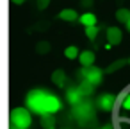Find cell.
<instances>
[{
	"mask_svg": "<svg viewBox=\"0 0 130 129\" xmlns=\"http://www.w3.org/2000/svg\"><path fill=\"white\" fill-rule=\"evenodd\" d=\"M25 108L32 111V115L46 116L55 115L62 108V100L59 95L45 90V88H34L25 95Z\"/></svg>",
	"mask_w": 130,
	"mask_h": 129,
	"instance_id": "obj_1",
	"label": "cell"
},
{
	"mask_svg": "<svg viewBox=\"0 0 130 129\" xmlns=\"http://www.w3.org/2000/svg\"><path fill=\"white\" fill-rule=\"evenodd\" d=\"M9 120H11V125H14V127L30 129L34 118H32V111H30L29 108H14V109L11 111Z\"/></svg>",
	"mask_w": 130,
	"mask_h": 129,
	"instance_id": "obj_2",
	"label": "cell"
},
{
	"mask_svg": "<svg viewBox=\"0 0 130 129\" xmlns=\"http://www.w3.org/2000/svg\"><path fill=\"white\" fill-rule=\"evenodd\" d=\"M80 77H82V81H86V83H89L91 86H100L102 84V81H103V70L102 68H98V66H82V70H80Z\"/></svg>",
	"mask_w": 130,
	"mask_h": 129,
	"instance_id": "obj_3",
	"label": "cell"
},
{
	"mask_svg": "<svg viewBox=\"0 0 130 129\" xmlns=\"http://www.w3.org/2000/svg\"><path fill=\"white\" fill-rule=\"evenodd\" d=\"M73 115H75V118H77L80 124H86L87 120H91V118L94 116L93 104H91V102H87V100L78 102L77 106H73Z\"/></svg>",
	"mask_w": 130,
	"mask_h": 129,
	"instance_id": "obj_4",
	"label": "cell"
},
{
	"mask_svg": "<svg viewBox=\"0 0 130 129\" xmlns=\"http://www.w3.org/2000/svg\"><path fill=\"white\" fill-rule=\"evenodd\" d=\"M114 100H116V97L112 93H102L96 99V108L102 109V111H112L114 109Z\"/></svg>",
	"mask_w": 130,
	"mask_h": 129,
	"instance_id": "obj_5",
	"label": "cell"
},
{
	"mask_svg": "<svg viewBox=\"0 0 130 129\" xmlns=\"http://www.w3.org/2000/svg\"><path fill=\"white\" fill-rule=\"evenodd\" d=\"M66 100H68L71 106H77L78 102H82V100H84V93L80 91V88H78V86H71V88H68V90H66Z\"/></svg>",
	"mask_w": 130,
	"mask_h": 129,
	"instance_id": "obj_6",
	"label": "cell"
},
{
	"mask_svg": "<svg viewBox=\"0 0 130 129\" xmlns=\"http://www.w3.org/2000/svg\"><path fill=\"white\" fill-rule=\"evenodd\" d=\"M123 40V32L119 27H109L107 29V41L110 45H119Z\"/></svg>",
	"mask_w": 130,
	"mask_h": 129,
	"instance_id": "obj_7",
	"label": "cell"
},
{
	"mask_svg": "<svg viewBox=\"0 0 130 129\" xmlns=\"http://www.w3.org/2000/svg\"><path fill=\"white\" fill-rule=\"evenodd\" d=\"M78 63L82 65V66H93L94 65V59H96V56H94V52L93 50H82L80 54H78Z\"/></svg>",
	"mask_w": 130,
	"mask_h": 129,
	"instance_id": "obj_8",
	"label": "cell"
},
{
	"mask_svg": "<svg viewBox=\"0 0 130 129\" xmlns=\"http://www.w3.org/2000/svg\"><path fill=\"white\" fill-rule=\"evenodd\" d=\"M57 18L62 20V22H77L78 20V13L75 9H71V7H66V9H62L57 15Z\"/></svg>",
	"mask_w": 130,
	"mask_h": 129,
	"instance_id": "obj_9",
	"label": "cell"
},
{
	"mask_svg": "<svg viewBox=\"0 0 130 129\" xmlns=\"http://www.w3.org/2000/svg\"><path fill=\"white\" fill-rule=\"evenodd\" d=\"M52 83H54L57 88H64L66 83H68V75H66V72H64V70H55V72L52 74Z\"/></svg>",
	"mask_w": 130,
	"mask_h": 129,
	"instance_id": "obj_10",
	"label": "cell"
},
{
	"mask_svg": "<svg viewBox=\"0 0 130 129\" xmlns=\"http://www.w3.org/2000/svg\"><path fill=\"white\" fill-rule=\"evenodd\" d=\"M78 22H80L84 27H89V25H96V24H98V18H96V15H93L91 11H86L84 15H78Z\"/></svg>",
	"mask_w": 130,
	"mask_h": 129,
	"instance_id": "obj_11",
	"label": "cell"
},
{
	"mask_svg": "<svg viewBox=\"0 0 130 129\" xmlns=\"http://www.w3.org/2000/svg\"><path fill=\"white\" fill-rule=\"evenodd\" d=\"M78 54H80V50H78L75 45H70V47H66V49H64V57H66V59H70V61L77 59V57H78Z\"/></svg>",
	"mask_w": 130,
	"mask_h": 129,
	"instance_id": "obj_12",
	"label": "cell"
},
{
	"mask_svg": "<svg viewBox=\"0 0 130 129\" xmlns=\"http://www.w3.org/2000/svg\"><path fill=\"white\" fill-rule=\"evenodd\" d=\"M84 31H86V36L91 40V41H94L96 38H98V34H100V29L96 27V25H89V27H84Z\"/></svg>",
	"mask_w": 130,
	"mask_h": 129,
	"instance_id": "obj_13",
	"label": "cell"
},
{
	"mask_svg": "<svg viewBox=\"0 0 130 129\" xmlns=\"http://www.w3.org/2000/svg\"><path fill=\"white\" fill-rule=\"evenodd\" d=\"M116 18H118V22L126 24V22H128V18H130V11H128V9H125V7H121V9H118V11H116Z\"/></svg>",
	"mask_w": 130,
	"mask_h": 129,
	"instance_id": "obj_14",
	"label": "cell"
},
{
	"mask_svg": "<svg viewBox=\"0 0 130 129\" xmlns=\"http://www.w3.org/2000/svg\"><path fill=\"white\" fill-rule=\"evenodd\" d=\"M41 124H43V127H46V129H55V124H54V115L41 116Z\"/></svg>",
	"mask_w": 130,
	"mask_h": 129,
	"instance_id": "obj_15",
	"label": "cell"
},
{
	"mask_svg": "<svg viewBox=\"0 0 130 129\" xmlns=\"http://www.w3.org/2000/svg\"><path fill=\"white\" fill-rule=\"evenodd\" d=\"M78 88H80V91L84 93V97L91 95V93H93V90H94V86H91V84H89V83H86V81H82Z\"/></svg>",
	"mask_w": 130,
	"mask_h": 129,
	"instance_id": "obj_16",
	"label": "cell"
},
{
	"mask_svg": "<svg viewBox=\"0 0 130 129\" xmlns=\"http://www.w3.org/2000/svg\"><path fill=\"white\" fill-rule=\"evenodd\" d=\"M119 109H121V113H130V93H128V95L121 100Z\"/></svg>",
	"mask_w": 130,
	"mask_h": 129,
	"instance_id": "obj_17",
	"label": "cell"
},
{
	"mask_svg": "<svg viewBox=\"0 0 130 129\" xmlns=\"http://www.w3.org/2000/svg\"><path fill=\"white\" fill-rule=\"evenodd\" d=\"M36 50H38L39 54H46V52H50V43H46V41H39L38 47H36Z\"/></svg>",
	"mask_w": 130,
	"mask_h": 129,
	"instance_id": "obj_18",
	"label": "cell"
},
{
	"mask_svg": "<svg viewBox=\"0 0 130 129\" xmlns=\"http://www.w3.org/2000/svg\"><path fill=\"white\" fill-rule=\"evenodd\" d=\"M128 93H130V86H126V88H125V90H123V91L116 97V100H114V108H116V106H119V104H121V100H123Z\"/></svg>",
	"mask_w": 130,
	"mask_h": 129,
	"instance_id": "obj_19",
	"label": "cell"
},
{
	"mask_svg": "<svg viewBox=\"0 0 130 129\" xmlns=\"http://www.w3.org/2000/svg\"><path fill=\"white\" fill-rule=\"evenodd\" d=\"M50 6V0H36V7L38 9H46Z\"/></svg>",
	"mask_w": 130,
	"mask_h": 129,
	"instance_id": "obj_20",
	"label": "cell"
},
{
	"mask_svg": "<svg viewBox=\"0 0 130 129\" xmlns=\"http://www.w3.org/2000/svg\"><path fill=\"white\" fill-rule=\"evenodd\" d=\"M126 61H118V63H114V65H110L109 68H107V72H114V70H118V68H121L123 65H125Z\"/></svg>",
	"mask_w": 130,
	"mask_h": 129,
	"instance_id": "obj_21",
	"label": "cell"
},
{
	"mask_svg": "<svg viewBox=\"0 0 130 129\" xmlns=\"http://www.w3.org/2000/svg\"><path fill=\"white\" fill-rule=\"evenodd\" d=\"M91 4H93V2H91V0H82V6H84V7H89Z\"/></svg>",
	"mask_w": 130,
	"mask_h": 129,
	"instance_id": "obj_22",
	"label": "cell"
},
{
	"mask_svg": "<svg viewBox=\"0 0 130 129\" xmlns=\"http://www.w3.org/2000/svg\"><path fill=\"white\" fill-rule=\"evenodd\" d=\"M11 2H13L14 6H22V4L25 2V0H11Z\"/></svg>",
	"mask_w": 130,
	"mask_h": 129,
	"instance_id": "obj_23",
	"label": "cell"
},
{
	"mask_svg": "<svg viewBox=\"0 0 130 129\" xmlns=\"http://www.w3.org/2000/svg\"><path fill=\"white\" fill-rule=\"evenodd\" d=\"M100 129H114V127H112V125H102Z\"/></svg>",
	"mask_w": 130,
	"mask_h": 129,
	"instance_id": "obj_24",
	"label": "cell"
},
{
	"mask_svg": "<svg viewBox=\"0 0 130 129\" xmlns=\"http://www.w3.org/2000/svg\"><path fill=\"white\" fill-rule=\"evenodd\" d=\"M125 25H126V29H128V32H130V18H128V22H126Z\"/></svg>",
	"mask_w": 130,
	"mask_h": 129,
	"instance_id": "obj_25",
	"label": "cell"
},
{
	"mask_svg": "<svg viewBox=\"0 0 130 129\" xmlns=\"http://www.w3.org/2000/svg\"><path fill=\"white\" fill-rule=\"evenodd\" d=\"M11 129H20V127H14V125H11Z\"/></svg>",
	"mask_w": 130,
	"mask_h": 129,
	"instance_id": "obj_26",
	"label": "cell"
},
{
	"mask_svg": "<svg viewBox=\"0 0 130 129\" xmlns=\"http://www.w3.org/2000/svg\"><path fill=\"white\" fill-rule=\"evenodd\" d=\"M128 65H130V61H128Z\"/></svg>",
	"mask_w": 130,
	"mask_h": 129,
	"instance_id": "obj_27",
	"label": "cell"
}]
</instances>
